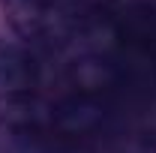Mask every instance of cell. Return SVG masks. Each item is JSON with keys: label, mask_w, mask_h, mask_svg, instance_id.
I'll list each match as a JSON object with an SVG mask.
<instances>
[{"label": "cell", "mask_w": 156, "mask_h": 153, "mask_svg": "<svg viewBox=\"0 0 156 153\" xmlns=\"http://www.w3.org/2000/svg\"><path fill=\"white\" fill-rule=\"evenodd\" d=\"M3 6L9 24L30 51L63 54L102 39L99 21L72 0H3Z\"/></svg>", "instance_id": "6da1fadb"}, {"label": "cell", "mask_w": 156, "mask_h": 153, "mask_svg": "<svg viewBox=\"0 0 156 153\" xmlns=\"http://www.w3.org/2000/svg\"><path fill=\"white\" fill-rule=\"evenodd\" d=\"M39 69L36 54L12 39H0V99H21L39 87Z\"/></svg>", "instance_id": "7a4b0ae2"}, {"label": "cell", "mask_w": 156, "mask_h": 153, "mask_svg": "<svg viewBox=\"0 0 156 153\" xmlns=\"http://www.w3.org/2000/svg\"><path fill=\"white\" fill-rule=\"evenodd\" d=\"M117 36L126 39V45L150 66V78L156 81V9L153 6L129 9L123 24L117 27Z\"/></svg>", "instance_id": "3957f363"}, {"label": "cell", "mask_w": 156, "mask_h": 153, "mask_svg": "<svg viewBox=\"0 0 156 153\" xmlns=\"http://www.w3.org/2000/svg\"><path fill=\"white\" fill-rule=\"evenodd\" d=\"M12 153H93L87 141H78L57 129L42 126H24L12 132Z\"/></svg>", "instance_id": "277c9868"}]
</instances>
